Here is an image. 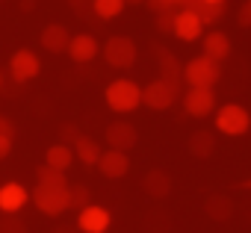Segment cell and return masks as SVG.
<instances>
[{
	"mask_svg": "<svg viewBox=\"0 0 251 233\" xmlns=\"http://www.w3.org/2000/svg\"><path fill=\"white\" fill-rule=\"evenodd\" d=\"M106 103L112 112H133L142 106V86L121 77V80H112L106 86Z\"/></svg>",
	"mask_w": 251,
	"mask_h": 233,
	"instance_id": "1",
	"label": "cell"
},
{
	"mask_svg": "<svg viewBox=\"0 0 251 233\" xmlns=\"http://www.w3.org/2000/svg\"><path fill=\"white\" fill-rule=\"evenodd\" d=\"M0 233H27V221L18 212H3L0 215Z\"/></svg>",
	"mask_w": 251,
	"mask_h": 233,
	"instance_id": "26",
	"label": "cell"
},
{
	"mask_svg": "<svg viewBox=\"0 0 251 233\" xmlns=\"http://www.w3.org/2000/svg\"><path fill=\"white\" fill-rule=\"evenodd\" d=\"M145 6L154 12V15H166V12H177L175 3H169V0H145Z\"/></svg>",
	"mask_w": 251,
	"mask_h": 233,
	"instance_id": "27",
	"label": "cell"
},
{
	"mask_svg": "<svg viewBox=\"0 0 251 233\" xmlns=\"http://www.w3.org/2000/svg\"><path fill=\"white\" fill-rule=\"evenodd\" d=\"M154 53H157V62H160V77L172 80V83H183V65H180V59L169 47H163V45H154Z\"/></svg>",
	"mask_w": 251,
	"mask_h": 233,
	"instance_id": "14",
	"label": "cell"
},
{
	"mask_svg": "<svg viewBox=\"0 0 251 233\" xmlns=\"http://www.w3.org/2000/svg\"><path fill=\"white\" fill-rule=\"evenodd\" d=\"M50 233H80V230H77L74 224H59V227H53Z\"/></svg>",
	"mask_w": 251,
	"mask_h": 233,
	"instance_id": "34",
	"label": "cell"
},
{
	"mask_svg": "<svg viewBox=\"0 0 251 233\" xmlns=\"http://www.w3.org/2000/svg\"><path fill=\"white\" fill-rule=\"evenodd\" d=\"M136 56H139V50H136V42L130 36L118 33V36H109L106 45H103V59L112 68H133Z\"/></svg>",
	"mask_w": 251,
	"mask_h": 233,
	"instance_id": "5",
	"label": "cell"
},
{
	"mask_svg": "<svg viewBox=\"0 0 251 233\" xmlns=\"http://www.w3.org/2000/svg\"><path fill=\"white\" fill-rule=\"evenodd\" d=\"M201 45H204V56L213 62H222L230 56V39L222 30H210L207 36H201Z\"/></svg>",
	"mask_w": 251,
	"mask_h": 233,
	"instance_id": "13",
	"label": "cell"
},
{
	"mask_svg": "<svg viewBox=\"0 0 251 233\" xmlns=\"http://www.w3.org/2000/svg\"><path fill=\"white\" fill-rule=\"evenodd\" d=\"M59 136H62V145H68V142H74V139L80 136V130H77L74 124H62V127H59Z\"/></svg>",
	"mask_w": 251,
	"mask_h": 233,
	"instance_id": "31",
	"label": "cell"
},
{
	"mask_svg": "<svg viewBox=\"0 0 251 233\" xmlns=\"http://www.w3.org/2000/svg\"><path fill=\"white\" fill-rule=\"evenodd\" d=\"M204 3H213L216 6V3H225V0H204Z\"/></svg>",
	"mask_w": 251,
	"mask_h": 233,
	"instance_id": "37",
	"label": "cell"
},
{
	"mask_svg": "<svg viewBox=\"0 0 251 233\" xmlns=\"http://www.w3.org/2000/svg\"><path fill=\"white\" fill-rule=\"evenodd\" d=\"M68 3H71L74 15H80V18H86L92 12V0H68Z\"/></svg>",
	"mask_w": 251,
	"mask_h": 233,
	"instance_id": "30",
	"label": "cell"
},
{
	"mask_svg": "<svg viewBox=\"0 0 251 233\" xmlns=\"http://www.w3.org/2000/svg\"><path fill=\"white\" fill-rule=\"evenodd\" d=\"M27 189L21 183H3L0 186V212H18L27 204Z\"/></svg>",
	"mask_w": 251,
	"mask_h": 233,
	"instance_id": "18",
	"label": "cell"
},
{
	"mask_svg": "<svg viewBox=\"0 0 251 233\" xmlns=\"http://www.w3.org/2000/svg\"><path fill=\"white\" fill-rule=\"evenodd\" d=\"M204 212L213 218V221H227L233 215V201L227 195H210L204 201Z\"/></svg>",
	"mask_w": 251,
	"mask_h": 233,
	"instance_id": "22",
	"label": "cell"
},
{
	"mask_svg": "<svg viewBox=\"0 0 251 233\" xmlns=\"http://www.w3.org/2000/svg\"><path fill=\"white\" fill-rule=\"evenodd\" d=\"M127 3L130 6H139V3H145V0H124V6H127Z\"/></svg>",
	"mask_w": 251,
	"mask_h": 233,
	"instance_id": "36",
	"label": "cell"
},
{
	"mask_svg": "<svg viewBox=\"0 0 251 233\" xmlns=\"http://www.w3.org/2000/svg\"><path fill=\"white\" fill-rule=\"evenodd\" d=\"M109 224H112L109 210H103V207H98V204H89V207L80 210V215H77V230H80V233H106Z\"/></svg>",
	"mask_w": 251,
	"mask_h": 233,
	"instance_id": "10",
	"label": "cell"
},
{
	"mask_svg": "<svg viewBox=\"0 0 251 233\" xmlns=\"http://www.w3.org/2000/svg\"><path fill=\"white\" fill-rule=\"evenodd\" d=\"M236 24L239 27H251V0H245V3L236 9Z\"/></svg>",
	"mask_w": 251,
	"mask_h": 233,
	"instance_id": "28",
	"label": "cell"
},
{
	"mask_svg": "<svg viewBox=\"0 0 251 233\" xmlns=\"http://www.w3.org/2000/svg\"><path fill=\"white\" fill-rule=\"evenodd\" d=\"M74 163V151H71V145H50L48 151H45V165L48 168H56V171H65L68 165Z\"/></svg>",
	"mask_w": 251,
	"mask_h": 233,
	"instance_id": "21",
	"label": "cell"
},
{
	"mask_svg": "<svg viewBox=\"0 0 251 233\" xmlns=\"http://www.w3.org/2000/svg\"><path fill=\"white\" fill-rule=\"evenodd\" d=\"M39 42H42L45 50H50V53H62V50H68L71 33H68V27H62V24H48V27L42 30V36H39Z\"/></svg>",
	"mask_w": 251,
	"mask_h": 233,
	"instance_id": "16",
	"label": "cell"
},
{
	"mask_svg": "<svg viewBox=\"0 0 251 233\" xmlns=\"http://www.w3.org/2000/svg\"><path fill=\"white\" fill-rule=\"evenodd\" d=\"M177 97H180V83H172V80H163V77L151 80V83L142 89V103H145L148 109H154V112L169 109Z\"/></svg>",
	"mask_w": 251,
	"mask_h": 233,
	"instance_id": "4",
	"label": "cell"
},
{
	"mask_svg": "<svg viewBox=\"0 0 251 233\" xmlns=\"http://www.w3.org/2000/svg\"><path fill=\"white\" fill-rule=\"evenodd\" d=\"M251 127V112L242 103H225L216 112V130L225 136H245Z\"/></svg>",
	"mask_w": 251,
	"mask_h": 233,
	"instance_id": "3",
	"label": "cell"
},
{
	"mask_svg": "<svg viewBox=\"0 0 251 233\" xmlns=\"http://www.w3.org/2000/svg\"><path fill=\"white\" fill-rule=\"evenodd\" d=\"M175 15H177V12L157 15V30H160V33H172V27H175Z\"/></svg>",
	"mask_w": 251,
	"mask_h": 233,
	"instance_id": "29",
	"label": "cell"
},
{
	"mask_svg": "<svg viewBox=\"0 0 251 233\" xmlns=\"http://www.w3.org/2000/svg\"><path fill=\"white\" fill-rule=\"evenodd\" d=\"M186 148H189V154H192L195 160H210L213 151H216V133H213V130H195V133L189 136Z\"/></svg>",
	"mask_w": 251,
	"mask_h": 233,
	"instance_id": "19",
	"label": "cell"
},
{
	"mask_svg": "<svg viewBox=\"0 0 251 233\" xmlns=\"http://www.w3.org/2000/svg\"><path fill=\"white\" fill-rule=\"evenodd\" d=\"M98 168H100V174L103 177H109V180H118V177H124L130 171V157L127 154H121V151H103L100 154V160H98Z\"/></svg>",
	"mask_w": 251,
	"mask_h": 233,
	"instance_id": "11",
	"label": "cell"
},
{
	"mask_svg": "<svg viewBox=\"0 0 251 233\" xmlns=\"http://www.w3.org/2000/svg\"><path fill=\"white\" fill-rule=\"evenodd\" d=\"M33 204L39 212L45 215H62L68 210V189H56V186H42L36 183V189L30 192Z\"/></svg>",
	"mask_w": 251,
	"mask_h": 233,
	"instance_id": "6",
	"label": "cell"
},
{
	"mask_svg": "<svg viewBox=\"0 0 251 233\" xmlns=\"http://www.w3.org/2000/svg\"><path fill=\"white\" fill-rule=\"evenodd\" d=\"M36 180H39L42 186H56V189H68V177H65V171L48 168V165H39V168H36Z\"/></svg>",
	"mask_w": 251,
	"mask_h": 233,
	"instance_id": "23",
	"label": "cell"
},
{
	"mask_svg": "<svg viewBox=\"0 0 251 233\" xmlns=\"http://www.w3.org/2000/svg\"><path fill=\"white\" fill-rule=\"evenodd\" d=\"M12 154V136H0V160H6Z\"/></svg>",
	"mask_w": 251,
	"mask_h": 233,
	"instance_id": "33",
	"label": "cell"
},
{
	"mask_svg": "<svg viewBox=\"0 0 251 233\" xmlns=\"http://www.w3.org/2000/svg\"><path fill=\"white\" fill-rule=\"evenodd\" d=\"M169 3H175V6H180V3H183V0H169Z\"/></svg>",
	"mask_w": 251,
	"mask_h": 233,
	"instance_id": "38",
	"label": "cell"
},
{
	"mask_svg": "<svg viewBox=\"0 0 251 233\" xmlns=\"http://www.w3.org/2000/svg\"><path fill=\"white\" fill-rule=\"evenodd\" d=\"M124 0H92V12L103 21H112L115 15H121Z\"/></svg>",
	"mask_w": 251,
	"mask_h": 233,
	"instance_id": "24",
	"label": "cell"
},
{
	"mask_svg": "<svg viewBox=\"0 0 251 233\" xmlns=\"http://www.w3.org/2000/svg\"><path fill=\"white\" fill-rule=\"evenodd\" d=\"M39 71H42V59H39L30 47H21V50L12 53V59H9V74H12L15 83H27V80H33V77H39Z\"/></svg>",
	"mask_w": 251,
	"mask_h": 233,
	"instance_id": "8",
	"label": "cell"
},
{
	"mask_svg": "<svg viewBox=\"0 0 251 233\" xmlns=\"http://www.w3.org/2000/svg\"><path fill=\"white\" fill-rule=\"evenodd\" d=\"M172 174L169 171H163V168H151L145 177H142V189H145V195H151V198H169V192H172Z\"/></svg>",
	"mask_w": 251,
	"mask_h": 233,
	"instance_id": "15",
	"label": "cell"
},
{
	"mask_svg": "<svg viewBox=\"0 0 251 233\" xmlns=\"http://www.w3.org/2000/svg\"><path fill=\"white\" fill-rule=\"evenodd\" d=\"M74 157L83 163V165H98V160H100V145H98V139H92V136H86V133H80L77 139H74Z\"/></svg>",
	"mask_w": 251,
	"mask_h": 233,
	"instance_id": "20",
	"label": "cell"
},
{
	"mask_svg": "<svg viewBox=\"0 0 251 233\" xmlns=\"http://www.w3.org/2000/svg\"><path fill=\"white\" fill-rule=\"evenodd\" d=\"M103 136H106V145H109L112 151H121V154H127V151L136 148V142H139V133H136V127H133L130 121H112Z\"/></svg>",
	"mask_w": 251,
	"mask_h": 233,
	"instance_id": "9",
	"label": "cell"
},
{
	"mask_svg": "<svg viewBox=\"0 0 251 233\" xmlns=\"http://www.w3.org/2000/svg\"><path fill=\"white\" fill-rule=\"evenodd\" d=\"M0 86H3V77H0Z\"/></svg>",
	"mask_w": 251,
	"mask_h": 233,
	"instance_id": "39",
	"label": "cell"
},
{
	"mask_svg": "<svg viewBox=\"0 0 251 233\" xmlns=\"http://www.w3.org/2000/svg\"><path fill=\"white\" fill-rule=\"evenodd\" d=\"M89 204H92V195H89V189L83 183L68 186V210H86Z\"/></svg>",
	"mask_w": 251,
	"mask_h": 233,
	"instance_id": "25",
	"label": "cell"
},
{
	"mask_svg": "<svg viewBox=\"0 0 251 233\" xmlns=\"http://www.w3.org/2000/svg\"><path fill=\"white\" fill-rule=\"evenodd\" d=\"M68 53H71L74 62H92L98 56V39L89 36V33H77L68 42Z\"/></svg>",
	"mask_w": 251,
	"mask_h": 233,
	"instance_id": "17",
	"label": "cell"
},
{
	"mask_svg": "<svg viewBox=\"0 0 251 233\" xmlns=\"http://www.w3.org/2000/svg\"><path fill=\"white\" fill-rule=\"evenodd\" d=\"M0 136H12L15 139V124L6 118V115H0Z\"/></svg>",
	"mask_w": 251,
	"mask_h": 233,
	"instance_id": "32",
	"label": "cell"
},
{
	"mask_svg": "<svg viewBox=\"0 0 251 233\" xmlns=\"http://www.w3.org/2000/svg\"><path fill=\"white\" fill-rule=\"evenodd\" d=\"M236 186H239V189H251V177H248V180H239Z\"/></svg>",
	"mask_w": 251,
	"mask_h": 233,
	"instance_id": "35",
	"label": "cell"
},
{
	"mask_svg": "<svg viewBox=\"0 0 251 233\" xmlns=\"http://www.w3.org/2000/svg\"><path fill=\"white\" fill-rule=\"evenodd\" d=\"M222 77V68L219 62L207 59L204 53L201 56H192L189 62H183V83L186 86H198V89H213Z\"/></svg>",
	"mask_w": 251,
	"mask_h": 233,
	"instance_id": "2",
	"label": "cell"
},
{
	"mask_svg": "<svg viewBox=\"0 0 251 233\" xmlns=\"http://www.w3.org/2000/svg\"><path fill=\"white\" fill-rule=\"evenodd\" d=\"M172 33H175L180 42H198V39H201V33H204V24H201V21L192 15V12H183V9H177Z\"/></svg>",
	"mask_w": 251,
	"mask_h": 233,
	"instance_id": "12",
	"label": "cell"
},
{
	"mask_svg": "<svg viewBox=\"0 0 251 233\" xmlns=\"http://www.w3.org/2000/svg\"><path fill=\"white\" fill-rule=\"evenodd\" d=\"M183 109L192 118H207L216 109V92L213 89H198V86H186L183 92Z\"/></svg>",
	"mask_w": 251,
	"mask_h": 233,
	"instance_id": "7",
	"label": "cell"
}]
</instances>
